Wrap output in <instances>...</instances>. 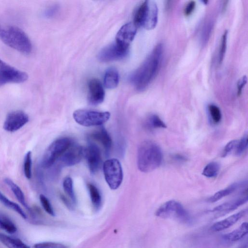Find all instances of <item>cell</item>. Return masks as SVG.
I'll return each instance as SVG.
<instances>
[{"label":"cell","mask_w":248,"mask_h":248,"mask_svg":"<svg viewBox=\"0 0 248 248\" xmlns=\"http://www.w3.org/2000/svg\"><path fill=\"white\" fill-rule=\"evenodd\" d=\"M163 52V45L158 44L131 76L130 80L138 90L145 89L157 75L161 65Z\"/></svg>","instance_id":"obj_1"},{"label":"cell","mask_w":248,"mask_h":248,"mask_svg":"<svg viewBox=\"0 0 248 248\" xmlns=\"http://www.w3.org/2000/svg\"><path fill=\"white\" fill-rule=\"evenodd\" d=\"M163 158L161 148L155 142L144 140L139 146L137 152V166L143 172H149L158 168Z\"/></svg>","instance_id":"obj_2"},{"label":"cell","mask_w":248,"mask_h":248,"mask_svg":"<svg viewBox=\"0 0 248 248\" xmlns=\"http://www.w3.org/2000/svg\"><path fill=\"white\" fill-rule=\"evenodd\" d=\"M0 39L10 47L24 54L32 50L31 42L21 29L11 26L4 28L0 25Z\"/></svg>","instance_id":"obj_3"},{"label":"cell","mask_w":248,"mask_h":248,"mask_svg":"<svg viewBox=\"0 0 248 248\" xmlns=\"http://www.w3.org/2000/svg\"><path fill=\"white\" fill-rule=\"evenodd\" d=\"M155 215L158 217L174 220L185 224H191L193 221L188 211L175 200H170L162 204Z\"/></svg>","instance_id":"obj_4"},{"label":"cell","mask_w":248,"mask_h":248,"mask_svg":"<svg viewBox=\"0 0 248 248\" xmlns=\"http://www.w3.org/2000/svg\"><path fill=\"white\" fill-rule=\"evenodd\" d=\"M158 8L155 2L146 0L137 9L134 17V24L137 27L142 26L145 29H154L157 23Z\"/></svg>","instance_id":"obj_5"},{"label":"cell","mask_w":248,"mask_h":248,"mask_svg":"<svg viewBox=\"0 0 248 248\" xmlns=\"http://www.w3.org/2000/svg\"><path fill=\"white\" fill-rule=\"evenodd\" d=\"M72 143V140L66 137L59 138L53 141L43 155L42 167L46 169L51 167Z\"/></svg>","instance_id":"obj_6"},{"label":"cell","mask_w":248,"mask_h":248,"mask_svg":"<svg viewBox=\"0 0 248 248\" xmlns=\"http://www.w3.org/2000/svg\"><path fill=\"white\" fill-rule=\"evenodd\" d=\"M110 114L108 111H98L88 109H78L73 113L75 121L84 126L101 125L109 119Z\"/></svg>","instance_id":"obj_7"},{"label":"cell","mask_w":248,"mask_h":248,"mask_svg":"<svg viewBox=\"0 0 248 248\" xmlns=\"http://www.w3.org/2000/svg\"><path fill=\"white\" fill-rule=\"evenodd\" d=\"M103 172L106 182L110 189L115 190L121 185L123 179L122 167L116 158L106 160L103 164Z\"/></svg>","instance_id":"obj_8"},{"label":"cell","mask_w":248,"mask_h":248,"mask_svg":"<svg viewBox=\"0 0 248 248\" xmlns=\"http://www.w3.org/2000/svg\"><path fill=\"white\" fill-rule=\"evenodd\" d=\"M29 121L28 115L21 110H16L10 112L7 116L3 124V128L8 132L16 131Z\"/></svg>","instance_id":"obj_9"},{"label":"cell","mask_w":248,"mask_h":248,"mask_svg":"<svg viewBox=\"0 0 248 248\" xmlns=\"http://www.w3.org/2000/svg\"><path fill=\"white\" fill-rule=\"evenodd\" d=\"M85 149L78 144H72L59 158L64 166H72L78 163L84 156Z\"/></svg>","instance_id":"obj_10"},{"label":"cell","mask_w":248,"mask_h":248,"mask_svg":"<svg viewBox=\"0 0 248 248\" xmlns=\"http://www.w3.org/2000/svg\"><path fill=\"white\" fill-rule=\"evenodd\" d=\"M137 32V26L134 23H128L119 30L116 36V43L122 48L128 49Z\"/></svg>","instance_id":"obj_11"},{"label":"cell","mask_w":248,"mask_h":248,"mask_svg":"<svg viewBox=\"0 0 248 248\" xmlns=\"http://www.w3.org/2000/svg\"><path fill=\"white\" fill-rule=\"evenodd\" d=\"M87 164L92 173L96 172L101 163V152L99 148L95 144L90 143L84 151Z\"/></svg>","instance_id":"obj_12"},{"label":"cell","mask_w":248,"mask_h":248,"mask_svg":"<svg viewBox=\"0 0 248 248\" xmlns=\"http://www.w3.org/2000/svg\"><path fill=\"white\" fill-rule=\"evenodd\" d=\"M127 51L115 43L104 48L99 52L98 59L103 62L118 60L125 57Z\"/></svg>","instance_id":"obj_13"},{"label":"cell","mask_w":248,"mask_h":248,"mask_svg":"<svg viewBox=\"0 0 248 248\" xmlns=\"http://www.w3.org/2000/svg\"><path fill=\"white\" fill-rule=\"evenodd\" d=\"M28 78V75L26 73L11 66L0 72V86L9 83H22Z\"/></svg>","instance_id":"obj_14"},{"label":"cell","mask_w":248,"mask_h":248,"mask_svg":"<svg viewBox=\"0 0 248 248\" xmlns=\"http://www.w3.org/2000/svg\"><path fill=\"white\" fill-rule=\"evenodd\" d=\"M88 100L90 103L97 105L104 100L105 91L100 81L96 78H92L88 83Z\"/></svg>","instance_id":"obj_15"},{"label":"cell","mask_w":248,"mask_h":248,"mask_svg":"<svg viewBox=\"0 0 248 248\" xmlns=\"http://www.w3.org/2000/svg\"><path fill=\"white\" fill-rule=\"evenodd\" d=\"M248 212V209H245L232 214L227 218L217 221L212 225L210 229L215 232L224 230L236 223L239 219L245 216Z\"/></svg>","instance_id":"obj_16"},{"label":"cell","mask_w":248,"mask_h":248,"mask_svg":"<svg viewBox=\"0 0 248 248\" xmlns=\"http://www.w3.org/2000/svg\"><path fill=\"white\" fill-rule=\"evenodd\" d=\"M248 200L247 195L233 200L216 206L212 210V212H217L219 214H225L232 211L239 206L247 202Z\"/></svg>","instance_id":"obj_17"},{"label":"cell","mask_w":248,"mask_h":248,"mask_svg":"<svg viewBox=\"0 0 248 248\" xmlns=\"http://www.w3.org/2000/svg\"><path fill=\"white\" fill-rule=\"evenodd\" d=\"M91 137L99 141L104 147L106 153H108L112 146V140L106 129L102 127L91 134Z\"/></svg>","instance_id":"obj_18"},{"label":"cell","mask_w":248,"mask_h":248,"mask_svg":"<svg viewBox=\"0 0 248 248\" xmlns=\"http://www.w3.org/2000/svg\"><path fill=\"white\" fill-rule=\"evenodd\" d=\"M248 232V224L243 222L241 225L232 232L224 234L222 238L227 241L235 242L241 239Z\"/></svg>","instance_id":"obj_19"},{"label":"cell","mask_w":248,"mask_h":248,"mask_svg":"<svg viewBox=\"0 0 248 248\" xmlns=\"http://www.w3.org/2000/svg\"><path fill=\"white\" fill-rule=\"evenodd\" d=\"M119 80V73L116 69L110 68L106 71L104 78V84L106 88L109 89L116 88Z\"/></svg>","instance_id":"obj_20"},{"label":"cell","mask_w":248,"mask_h":248,"mask_svg":"<svg viewBox=\"0 0 248 248\" xmlns=\"http://www.w3.org/2000/svg\"><path fill=\"white\" fill-rule=\"evenodd\" d=\"M242 184V183H234L232 184L228 187L215 193L208 199L207 201L211 203L215 202L233 193Z\"/></svg>","instance_id":"obj_21"},{"label":"cell","mask_w":248,"mask_h":248,"mask_svg":"<svg viewBox=\"0 0 248 248\" xmlns=\"http://www.w3.org/2000/svg\"><path fill=\"white\" fill-rule=\"evenodd\" d=\"M0 242L8 248H30L21 240L0 233Z\"/></svg>","instance_id":"obj_22"},{"label":"cell","mask_w":248,"mask_h":248,"mask_svg":"<svg viewBox=\"0 0 248 248\" xmlns=\"http://www.w3.org/2000/svg\"><path fill=\"white\" fill-rule=\"evenodd\" d=\"M87 187L93 206L95 210H98L102 205L100 192L98 188L93 184H88Z\"/></svg>","instance_id":"obj_23"},{"label":"cell","mask_w":248,"mask_h":248,"mask_svg":"<svg viewBox=\"0 0 248 248\" xmlns=\"http://www.w3.org/2000/svg\"><path fill=\"white\" fill-rule=\"evenodd\" d=\"M4 181L12 190L15 196L20 203L25 208H28V206L26 202L24 193L20 188L12 180L9 178H5Z\"/></svg>","instance_id":"obj_24"},{"label":"cell","mask_w":248,"mask_h":248,"mask_svg":"<svg viewBox=\"0 0 248 248\" xmlns=\"http://www.w3.org/2000/svg\"><path fill=\"white\" fill-rule=\"evenodd\" d=\"M0 202L7 207L16 212L22 218H27V216L22 209L17 203L10 201L0 191Z\"/></svg>","instance_id":"obj_25"},{"label":"cell","mask_w":248,"mask_h":248,"mask_svg":"<svg viewBox=\"0 0 248 248\" xmlns=\"http://www.w3.org/2000/svg\"><path fill=\"white\" fill-rule=\"evenodd\" d=\"M0 229L11 234L15 233L17 228L15 223L5 215L0 213Z\"/></svg>","instance_id":"obj_26"},{"label":"cell","mask_w":248,"mask_h":248,"mask_svg":"<svg viewBox=\"0 0 248 248\" xmlns=\"http://www.w3.org/2000/svg\"><path fill=\"white\" fill-rule=\"evenodd\" d=\"M63 188L73 203L77 202V198L74 190L72 179L70 177H65L63 181Z\"/></svg>","instance_id":"obj_27"},{"label":"cell","mask_w":248,"mask_h":248,"mask_svg":"<svg viewBox=\"0 0 248 248\" xmlns=\"http://www.w3.org/2000/svg\"><path fill=\"white\" fill-rule=\"evenodd\" d=\"M219 164L215 161L211 162L207 164L204 168L202 174L208 178H212L216 176L219 170Z\"/></svg>","instance_id":"obj_28"},{"label":"cell","mask_w":248,"mask_h":248,"mask_svg":"<svg viewBox=\"0 0 248 248\" xmlns=\"http://www.w3.org/2000/svg\"><path fill=\"white\" fill-rule=\"evenodd\" d=\"M146 124L149 128H165L167 126L164 122L156 114H153L148 117Z\"/></svg>","instance_id":"obj_29"},{"label":"cell","mask_w":248,"mask_h":248,"mask_svg":"<svg viewBox=\"0 0 248 248\" xmlns=\"http://www.w3.org/2000/svg\"><path fill=\"white\" fill-rule=\"evenodd\" d=\"M208 109L213 123L216 124L218 123L221 119V113L219 108L214 104H210Z\"/></svg>","instance_id":"obj_30"},{"label":"cell","mask_w":248,"mask_h":248,"mask_svg":"<svg viewBox=\"0 0 248 248\" xmlns=\"http://www.w3.org/2000/svg\"><path fill=\"white\" fill-rule=\"evenodd\" d=\"M31 153L29 151L26 154L24 162V172L27 179H30L31 176Z\"/></svg>","instance_id":"obj_31"},{"label":"cell","mask_w":248,"mask_h":248,"mask_svg":"<svg viewBox=\"0 0 248 248\" xmlns=\"http://www.w3.org/2000/svg\"><path fill=\"white\" fill-rule=\"evenodd\" d=\"M228 31H225L222 35L219 47L218 60L219 63H221L223 60L227 48Z\"/></svg>","instance_id":"obj_32"},{"label":"cell","mask_w":248,"mask_h":248,"mask_svg":"<svg viewBox=\"0 0 248 248\" xmlns=\"http://www.w3.org/2000/svg\"><path fill=\"white\" fill-rule=\"evenodd\" d=\"M33 248H68V247L60 243L44 242L34 244Z\"/></svg>","instance_id":"obj_33"},{"label":"cell","mask_w":248,"mask_h":248,"mask_svg":"<svg viewBox=\"0 0 248 248\" xmlns=\"http://www.w3.org/2000/svg\"><path fill=\"white\" fill-rule=\"evenodd\" d=\"M248 136L244 135L240 140H238L235 153L237 155L242 154L247 149L248 147Z\"/></svg>","instance_id":"obj_34"},{"label":"cell","mask_w":248,"mask_h":248,"mask_svg":"<svg viewBox=\"0 0 248 248\" xmlns=\"http://www.w3.org/2000/svg\"><path fill=\"white\" fill-rule=\"evenodd\" d=\"M41 203L45 211L52 216H55V212L48 199L44 195L39 196Z\"/></svg>","instance_id":"obj_35"},{"label":"cell","mask_w":248,"mask_h":248,"mask_svg":"<svg viewBox=\"0 0 248 248\" xmlns=\"http://www.w3.org/2000/svg\"><path fill=\"white\" fill-rule=\"evenodd\" d=\"M202 32V41L203 43L207 42L211 34L213 28V22L211 21L207 22L203 27Z\"/></svg>","instance_id":"obj_36"},{"label":"cell","mask_w":248,"mask_h":248,"mask_svg":"<svg viewBox=\"0 0 248 248\" xmlns=\"http://www.w3.org/2000/svg\"><path fill=\"white\" fill-rule=\"evenodd\" d=\"M238 140H232L229 142L225 146L222 156L225 157L233 150L235 151Z\"/></svg>","instance_id":"obj_37"},{"label":"cell","mask_w":248,"mask_h":248,"mask_svg":"<svg viewBox=\"0 0 248 248\" xmlns=\"http://www.w3.org/2000/svg\"><path fill=\"white\" fill-rule=\"evenodd\" d=\"M196 2L195 1L191 0L188 1L184 8V13L185 16H190L194 10Z\"/></svg>","instance_id":"obj_38"},{"label":"cell","mask_w":248,"mask_h":248,"mask_svg":"<svg viewBox=\"0 0 248 248\" xmlns=\"http://www.w3.org/2000/svg\"><path fill=\"white\" fill-rule=\"evenodd\" d=\"M58 10V6L54 5L47 8L44 12V16L46 18L53 17L57 13Z\"/></svg>","instance_id":"obj_39"},{"label":"cell","mask_w":248,"mask_h":248,"mask_svg":"<svg viewBox=\"0 0 248 248\" xmlns=\"http://www.w3.org/2000/svg\"><path fill=\"white\" fill-rule=\"evenodd\" d=\"M247 82V78L244 76L240 78L237 82V95L240 96L242 93L243 89Z\"/></svg>","instance_id":"obj_40"},{"label":"cell","mask_w":248,"mask_h":248,"mask_svg":"<svg viewBox=\"0 0 248 248\" xmlns=\"http://www.w3.org/2000/svg\"><path fill=\"white\" fill-rule=\"evenodd\" d=\"M60 198L62 201L63 202L67 207V208L71 210H72L74 208L73 204L64 195H63V194H61Z\"/></svg>","instance_id":"obj_41"},{"label":"cell","mask_w":248,"mask_h":248,"mask_svg":"<svg viewBox=\"0 0 248 248\" xmlns=\"http://www.w3.org/2000/svg\"><path fill=\"white\" fill-rule=\"evenodd\" d=\"M11 66L0 59V72L7 69Z\"/></svg>","instance_id":"obj_42"},{"label":"cell","mask_w":248,"mask_h":248,"mask_svg":"<svg viewBox=\"0 0 248 248\" xmlns=\"http://www.w3.org/2000/svg\"><path fill=\"white\" fill-rule=\"evenodd\" d=\"M202 2L204 3V4H206L207 3V2H208V0H202Z\"/></svg>","instance_id":"obj_43"}]
</instances>
